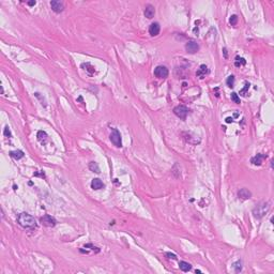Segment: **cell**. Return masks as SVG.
Returning <instances> with one entry per match:
<instances>
[{
    "label": "cell",
    "instance_id": "1",
    "mask_svg": "<svg viewBox=\"0 0 274 274\" xmlns=\"http://www.w3.org/2000/svg\"><path fill=\"white\" fill-rule=\"evenodd\" d=\"M17 223L19 226H22L24 229L33 230L36 228V222L33 216H31L28 213H20L17 216Z\"/></svg>",
    "mask_w": 274,
    "mask_h": 274
},
{
    "label": "cell",
    "instance_id": "2",
    "mask_svg": "<svg viewBox=\"0 0 274 274\" xmlns=\"http://www.w3.org/2000/svg\"><path fill=\"white\" fill-rule=\"evenodd\" d=\"M270 209V203H260L259 205H257L253 210V214L256 218H261Z\"/></svg>",
    "mask_w": 274,
    "mask_h": 274
},
{
    "label": "cell",
    "instance_id": "3",
    "mask_svg": "<svg viewBox=\"0 0 274 274\" xmlns=\"http://www.w3.org/2000/svg\"><path fill=\"white\" fill-rule=\"evenodd\" d=\"M40 223L42 224L43 226H45V227H54V226H56L57 221H56V218L53 217L51 215L45 214V215H43L42 217L40 218Z\"/></svg>",
    "mask_w": 274,
    "mask_h": 274
},
{
    "label": "cell",
    "instance_id": "4",
    "mask_svg": "<svg viewBox=\"0 0 274 274\" xmlns=\"http://www.w3.org/2000/svg\"><path fill=\"white\" fill-rule=\"evenodd\" d=\"M174 113L178 118L180 119H186L187 114H189V108L184 105H178L174 108Z\"/></svg>",
    "mask_w": 274,
    "mask_h": 274
},
{
    "label": "cell",
    "instance_id": "5",
    "mask_svg": "<svg viewBox=\"0 0 274 274\" xmlns=\"http://www.w3.org/2000/svg\"><path fill=\"white\" fill-rule=\"evenodd\" d=\"M109 138H110V141L114 144V146L116 147H121L122 146V141H121V135L119 133V131L117 129H114L113 132L110 133V136H109Z\"/></svg>",
    "mask_w": 274,
    "mask_h": 274
},
{
    "label": "cell",
    "instance_id": "6",
    "mask_svg": "<svg viewBox=\"0 0 274 274\" xmlns=\"http://www.w3.org/2000/svg\"><path fill=\"white\" fill-rule=\"evenodd\" d=\"M168 74H169L168 69L166 67H164V65H158V67H156L154 69V75L158 78H161V79L166 78L168 76Z\"/></svg>",
    "mask_w": 274,
    "mask_h": 274
},
{
    "label": "cell",
    "instance_id": "7",
    "mask_svg": "<svg viewBox=\"0 0 274 274\" xmlns=\"http://www.w3.org/2000/svg\"><path fill=\"white\" fill-rule=\"evenodd\" d=\"M185 49L189 54H195L199 49V45L195 41H189L185 44Z\"/></svg>",
    "mask_w": 274,
    "mask_h": 274
},
{
    "label": "cell",
    "instance_id": "8",
    "mask_svg": "<svg viewBox=\"0 0 274 274\" xmlns=\"http://www.w3.org/2000/svg\"><path fill=\"white\" fill-rule=\"evenodd\" d=\"M50 7L51 10L54 12H56V13H61V12L64 10V5L61 1H56V0H54V1H50Z\"/></svg>",
    "mask_w": 274,
    "mask_h": 274
},
{
    "label": "cell",
    "instance_id": "9",
    "mask_svg": "<svg viewBox=\"0 0 274 274\" xmlns=\"http://www.w3.org/2000/svg\"><path fill=\"white\" fill-rule=\"evenodd\" d=\"M265 158H267V155L259 153V154H257V155H255L254 158H251V163H252L253 165H257V166H259V165H261V164H262L263 160H265Z\"/></svg>",
    "mask_w": 274,
    "mask_h": 274
},
{
    "label": "cell",
    "instance_id": "10",
    "mask_svg": "<svg viewBox=\"0 0 274 274\" xmlns=\"http://www.w3.org/2000/svg\"><path fill=\"white\" fill-rule=\"evenodd\" d=\"M238 197L242 200H246V199H250L252 197V193L248 189H241L238 192Z\"/></svg>",
    "mask_w": 274,
    "mask_h": 274
},
{
    "label": "cell",
    "instance_id": "11",
    "mask_svg": "<svg viewBox=\"0 0 274 274\" xmlns=\"http://www.w3.org/2000/svg\"><path fill=\"white\" fill-rule=\"evenodd\" d=\"M160 25H158V23H152L151 25H150L149 27V33L151 36H156L158 33H160Z\"/></svg>",
    "mask_w": 274,
    "mask_h": 274
},
{
    "label": "cell",
    "instance_id": "12",
    "mask_svg": "<svg viewBox=\"0 0 274 274\" xmlns=\"http://www.w3.org/2000/svg\"><path fill=\"white\" fill-rule=\"evenodd\" d=\"M91 187L93 189H95V191H98V189H101L104 187V183L102 182V180L99 178H95L93 179V180L91 181Z\"/></svg>",
    "mask_w": 274,
    "mask_h": 274
},
{
    "label": "cell",
    "instance_id": "13",
    "mask_svg": "<svg viewBox=\"0 0 274 274\" xmlns=\"http://www.w3.org/2000/svg\"><path fill=\"white\" fill-rule=\"evenodd\" d=\"M208 73H209V70H208L207 65H205V64H201L200 67H199L198 71L196 72V75L198 76L199 78H203L206 75H207Z\"/></svg>",
    "mask_w": 274,
    "mask_h": 274
},
{
    "label": "cell",
    "instance_id": "14",
    "mask_svg": "<svg viewBox=\"0 0 274 274\" xmlns=\"http://www.w3.org/2000/svg\"><path fill=\"white\" fill-rule=\"evenodd\" d=\"M144 14H145V16H146V17H147V18L151 19V18L154 16V14H155V10H154V8L152 7L151 5H147V7H146Z\"/></svg>",
    "mask_w": 274,
    "mask_h": 274
},
{
    "label": "cell",
    "instance_id": "15",
    "mask_svg": "<svg viewBox=\"0 0 274 274\" xmlns=\"http://www.w3.org/2000/svg\"><path fill=\"white\" fill-rule=\"evenodd\" d=\"M36 137H38V140L40 141L41 144H46L47 138H48V136H47L46 132H44V131H39Z\"/></svg>",
    "mask_w": 274,
    "mask_h": 274
},
{
    "label": "cell",
    "instance_id": "16",
    "mask_svg": "<svg viewBox=\"0 0 274 274\" xmlns=\"http://www.w3.org/2000/svg\"><path fill=\"white\" fill-rule=\"evenodd\" d=\"M10 155H11V158H13L14 160H20V158H24V152H23L22 150H15V151L10 152Z\"/></svg>",
    "mask_w": 274,
    "mask_h": 274
},
{
    "label": "cell",
    "instance_id": "17",
    "mask_svg": "<svg viewBox=\"0 0 274 274\" xmlns=\"http://www.w3.org/2000/svg\"><path fill=\"white\" fill-rule=\"evenodd\" d=\"M179 268H180L181 271L189 272V270L192 269V265H189V262H186V261H180V262H179Z\"/></svg>",
    "mask_w": 274,
    "mask_h": 274
},
{
    "label": "cell",
    "instance_id": "18",
    "mask_svg": "<svg viewBox=\"0 0 274 274\" xmlns=\"http://www.w3.org/2000/svg\"><path fill=\"white\" fill-rule=\"evenodd\" d=\"M89 169L91 170V172H96V174L100 172V167H99L98 163H95V162H90L89 163Z\"/></svg>",
    "mask_w": 274,
    "mask_h": 274
},
{
    "label": "cell",
    "instance_id": "19",
    "mask_svg": "<svg viewBox=\"0 0 274 274\" xmlns=\"http://www.w3.org/2000/svg\"><path fill=\"white\" fill-rule=\"evenodd\" d=\"M245 63H246V61H245L244 58H241V57H236V62H234V64H236L237 68L241 67V65H244Z\"/></svg>",
    "mask_w": 274,
    "mask_h": 274
},
{
    "label": "cell",
    "instance_id": "20",
    "mask_svg": "<svg viewBox=\"0 0 274 274\" xmlns=\"http://www.w3.org/2000/svg\"><path fill=\"white\" fill-rule=\"evenodd\" d=\"M232 267H234V271H236L237 273H239V272H241V270H242V262H241L240 260L236 261V262L232 265Z\"/></svg>",
    "mask_w": 274,
    "mask_h": 274
},
{
    "label": "cell",
    "instance_id": "21",
    "mask_svg": "<svg viewBox=\"0 0 274 274\" xmlns=\"http://www.w3.org/2000/svg\"><path fill=\"white\" fill-rule=\"evenodd\" d=\"M250 86H251V85H250V84H248V83H245L244 88L240 90V95H243V96L246 95V93H248V89H250Z\"/></svg>",
    "mask_w": 274,
    "mask_h": 274
},
{
    "label": "cell",
    "instance_id": "22",
    "mask_svg": "<svg viewBox=\"0 0 274 274\" xmlns=\"http://www.w3.org/2000/svg\"><path fill=\"white\" fill-rule=\"evenodd\" d=\"M226 84H227L228 87H230V88L234 87V75L228 76L227 80H226Z\"/></svg>",
    "mask_w": 274,
    "mask_h": 274
},
{
    "label": "cell",
    "instance_id": "23",
    "mask_svg": "<svg viewBox=\"0 0 274 274\" xmlns=\"http://www.w3.org/2000/svg\"><path fill=\"white\" fill-rule=\"evenodd\" d=\"M231 101L234 103H236V104H240V98H239L238 93H236V92H232V93H231Z\"/></svg>",
    "mask_w": 274,
    "mask_h": 274
},
{
    "label": "cell",
    "instance_id": "24",
    "mask_svg": "<svg viewBox=\"0 0 274 274\" xmlns=\"http://www.w3.org/2000/svg\"><path fill=\"white\" fill-rule=\"evenodd\" d=\"M229 23L232 25V26L237 25V23H238V16H237V15H232L231 17L229 18Z\"/></svg>",
    "mask_w": 274,
    "mask_h": 274
},
{
    "label": "cell",
    "instance_id": "25",
    "mask_svg": "<svg viewBox=\"0 0 274 274\" xmlns=\"http://www.w3.org/2000/svg\"><path fill=\"white\" fill-rule=\"evenodd\" d=\"M5 137H11V136H12L11 131H10L9 127H5Z\"/></svg>",
    "mask_w": 274,
    "mask_h": 274
},
{
    "label": "cell",
    "instance_id": "26",
    "mask_svg": "<svg viewBox=\"0 0 274 274\" xmlns=\"http://www.w3.org/2000/svg\"><path fill=\"white\" fill-rule=\"evenodd\" d=\"M166 256H168V258H172V259H177V256L175 254H172V253H166Z\"/></svg>",
    "mask_w": 274,
    "mask_h": 274
},
{
    "label": "cell",
    "instance_id": "27",
    "mask_svg": "<svg viewBox=\"0 0 274 274\" xmlns=\"http://www.w3.org/2000/svg\"><path fill=\"white\" fill-rule=\"evenodd\" d=\"M36 3V1H29V2H27V5H30V7H32V5H34Z\"/></svg>",
    "mask_w": 274,
    "mask_h": 274
},
{
    "label": "cell",
    "instance_id": "28",
    "mask_svg": "<svg viewBox=\"0 0 274 274\" xmlns=\"http://www.w3.org/2000/svg\"><path fill=\"white\" fill-rule=\"evenodd\" d=\"M232 120H234V119H232V118H230V117H228V118H226V122H227V123L232 122Z\"/></svg>",
    "mask_w": 274,
    "mask_h": 274
}]
</instances>
